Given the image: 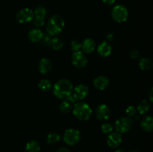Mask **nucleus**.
I'll list each match as a JSON object with an SVG mask.
<instances>
[{"mask_svg":"<svg viewBox=\"0 0 153 152\" xmlns=\"http://www.w3.org/2000/svg\"><path fill=\"white\" fill-rule=\"evenodd\" d=\"M73 86L70 80L67 79H61L55 83L53 86V94L60 99L65 100L67 97L72 95Z\"/></svg>","mask_w":153,"mask_h":152,"instance_id":"obj_1","label":"nucleus"},{"mask_svg":"<svg viewBox=\"0 0 153 152\" xmlns=\"http://www.w3.org/2000/svg\"><path fill=\"white\" fill-rule=\"evenodd\" d=\"M65 25L64 19L59 15H54L49 19L46 25V31L50 36L59 34L63 31Z\"/></svg>","mask_w":153,"mask_h":152,"instance_id":"obj_2","label":"nucleus"},{"mask_svg":"<svg viewBox=\"0 0 153 152\" xmlns=\"http://www.w3.org/2000/svg\"><path fill=\"white\" fill-rule=\"evenodd\" d=\"M73 113L78 119L81 121H87L92 115V109L90 105L85 102H77L73 106Z\"/></svg>","mask_w":153,"mask_h":152,"instance_id":"obj_3","label":"nucleus"},{"mask_svg":"<svg viewBox=\"0 0 153 152\" xmlns=\"http://www.w3.org/2000/svg\"><path fill=\"white\" fill-rule=\"evenodd\" d=\"M128 16V11L125 6L117 4L113 7L111 10V17L115 22L118 23L124 22L127 20Z\"/></svg>","mask_w":153,"mask_h":152,"instance_id":"obj_4","label":"nucleus"},{"mask_svg":"<svg viewBox=\"0 0 153 152\" xmlns=\"http://www.w3.org/2000/svg\"><path fill=\"white\" fill-rule=\"evenodd\" d=\"M63 139L64 142L68 145H75L80 141L81 134L78 130L70 128L66 130L64 133Z\"/></svg>","mask_w":153,"mask_h":152,"instance_id":"obj_5","label":"nucleus"},{"mask_svg":"<svg viewBox=\"0 0 153 152\" xmlns=\"http://www.w3.org/2000/svg\"><path fill=\"white\" fill-rule=\"evenodd\" d=\"M132 127V120L129 117H121L118 119L114 123V128L117 132L120 134H125L128 132Z\"/></svg>","mask_w":153,"mask_h":152,"instance_id":"obj_6","label":"nucleus"},{"mask_svg":"<svg viewBox=\"0 0 153 152\" xmlns=\"http://www.w3.org/2000/svg\"><path fill=\"white\" fill-rule=\"evenodd\" d=\"M71 62L73 65L77 69H83L88 64V59L85 53L82 51L73 52L71 57Z\"/></svg>","mask_w":153,"mask_h":152,"instance_id":"obj_7","label":"nucleus"},{"mask_svg":"<svg viewBox=\"0 0 153 152\" xmlns=\"http://www.w3.org/2000/svg\"><path fill=\"white\" fill-rule=\"evenodd\" d=\"M46 9L43 6H38L34 10V19L33 23L36 27H42L45 24V18H46Z\"/></svg>","mask_w":153,"mask_h":152,"instance_id":"obj_8","label":"nucleus"},{"mask_svg":"<svg viewBox=\"0 0 153 152\" xmlns=\"http://www.w3.org/2000/svg\"><path fill=\"white\" fill-rule=\"evenodd\" d=\"M34 19V11L31 9L25 7L18 10L16 13V19L19 23H27Z\"/></svg>","mask_w":153,"mask_h":152,"instance_id":"obj_9","label":"nucleus"},{"mask_svg":"<svg viewBox=\"0 0 153 152\" xmlns=\"http://www.w3.org/2000/svg\"><path fill=\"white\" fill-rule=\"evenodd\" d=\"M89 92V89L85 84H79L73 89L72 95L76 101H81L87 97Z\"/></svg>","mask_w":153,"mask_h":152,"instance_id":"obj_10","label":"nucleus"},{"mask_svg":"<svg viewBox=\"0 0 153 152\" xmlns=\"http://www.w3.org/2000/svg\"><path fill=\"white\" fill-rule=\"evenodd\" d=\"M111 115L110 108L106 104H102L97 106L96 109V116L97 118L100 120L106 121L110 118Z\"/></svg>","mask_w":153,"mask_h":152,"instance_id":"obj_11","label":"nucleus"},{"mask_svg":"<svg viewBox=\"0 0 153 152\" xmlns=\"http://www.w3.org/2000/svg\"><path fill=\"white\" fill-rule=\"evenodd\" d=\"M122 140L123 138L121 134L118 132H111L108 136L107 143L110 148H116L118 146H120V145L122 142Z\"/></svg>","mask_w":153,"mask_h":152,"instance_id":"obj_12","label":"nucleus"},{"mask_svg":"<svg viewBox=\"0 0 153 152\" xmlns=\"http://www.w3.org/2000/svg\"><path fill=\"white\" fill-rule=\"evenodd\" d=\"M97 52L98 54L102 58H107L111 54L112 48L110 43L108 41L102 42L97 47Z\"/></svg>","mask_w":153,"mask_h":152,"instance_id":"obj_13","label":"nucleus"},{"mask_svg":"<svg viewBox=\"0 0 153 152\" xmlns=\"http://www.w3.org/2000/svg\"><path fill=\"white\" fill-rule=\"evenodd\" d=\"M94 85L99 90H105L109 86V80L105 76H98L94 79Z\"/></svg>","mask_w":153,"mask_h":152,"instance_id":"obj_14","label":"nucleus"},{"mask_svg":"<svg viewBox=\"0 0 153 152\" xmlns=\"http://www.w3.org/2000/svg\"><path fill=\"white\" fill-rule=\"evenodd\" d=\"M52 68V64L50 60L47 58H42L38 63V70L41 74H47Z\"/></svg>","mask_w":153,"mask_h":152,"instance_id":"obj_15","label":"nucleus"},{"mask_svg":"<svg viewBox=\"0 0 153 152\" xmlns=\"http://www.w3.org/2000/svg\"><path fill=\"white\" fill-rule=\"evenodd\" d=\"M96 45L95 41L91 38H87L84 40L82 43V48L81 49L82 50V52L87 54H90L94 51L96 49Z\"/></svg>","mask_w":153,"mask_h":152,"instance_id":"obj_16","label":"nucleus"},{"mask_svg":"<svg viewBox=\"0 0 153 152\" xmlns=\"http://www.w3.org/2000/svg\"><path fill=\"white\" fill-rule=\"evenodd\" d=\"M43 36V31L40 29H37V28L31 29L28 33V39L32 43H39V42H40Z\"/></svg>","mask_w":153,"mask_h":152,"instance_id":"obj_17","label":"nucleus"},{"mask_svg":"<svg viewBox=\"0 0 153 152\" xmlns=\"http://www.w3.org/2000/svg\"><path fill=\"white\" fill-rule=\"evenodd\" d=\"M140 126L146 132H151L153 129V119L152 116H145L140 122Z\"/></svg>","mask_w":153,"mask_h":152,"instance_id":"obj_18","label":"nucleus"},{"mask_svg":"<svg viewBox=\"0 0 153 152\" xmlns=\"http://www.w3.org/2000/svg\"><path fill=\"white\" fill-rule=\"evenodd\" d=\"M139 66L143 71H150L153 67V63L150 59L146 58H143L140 60Z\"/></svg>","mask_w":153,"mask_h":152,"instance_id":"obj_19","label":"nucleus"},{"mask_svg":"<svg viewBox=\"0 0 153 152\" xmlns=\"http://www.w3.org/2000/svg\"><path fill=\"white\" fill-rule=\"evenodd\" d=\"M40 150V144L35 140H31L28 142L25 145V151L27 152H39Z\"/></svg>","mask_w":153,"mask_h":152,"instance_id":"obj_20","label":"nucleus"},{"mask_svg":"<svg viewBox=\"0 0 153 152\" xmlns=\"http://www.w3.org/2000/svg\"><path fill=\"white\" fill-rule=\"evenodd\" d=\"M149 108H150V104H149V103L146 100H143L137 105V110L139 112L140 114L143 115L147 113L149 111Z\"/></svg>","mask_w":153,"mask_h":152,"instance_id":"obj_21","label":"nucleus"},{"mask_svg":"<svg viewBox=\"0 0 153 152\" xmlns=\"http://www.w3.org/2000/svg\"><path fill=\"white\" fill-rule=\"evenodd\" d=\"M49 46H51L55 50H60L64 46V43L60 37H54L51 40Z\"/></svg>","mask_w":153,"mask_h":152,"instance_id":"obj_22","label":"nucleus"},{"mask_svg":"<svg viewBox=\"0 0 153 152\" xmlns=\"http://www.w3.org/2000/svg\"><path fill=\"white\" fill-rule=\"evenodd\" d=\"M38 87L43 92H47L52 88V83L48 79H42L38 83Z\"/></svg>","mask_w":153,"mask_h":152,"instance_id":"obj_23","label":"nucleus"},{"mask_svg":"<svg viewBox=\"0 0 153 152\" xmlns=\"http://www.w3.org/2000/svg\"><path fill=\"white\" fill-rule=\"evenodd\" d=\"M61 139V137L57 133H50L48 134L47 137H46V141L49 144H55V143L58 142Z\"/></svg>","mask_w":153,"mask_h":152,"instance_id":"obj_24","label":"nucleus"},{"mask_svg":"<svg viewBox=\"0 0 153 152\" xmlns=\"http://www.w3.org/2000/svg\"><path fill=\"white\" fill-rule=\"evenodd\" d=\"M71 103H70L67 101H64L61 102V104L59 106V110L63 113H68L71 110Z\"/></svg>","mask_w":153,"mask_h":152,"instance_id":"obj_25","label":"nucleus"},{"mask_svg":"<svg viewBox=\"0 0 153 152\" xmlns=\"http://www.w3.org/2000/svg\"><path fill=\"white\" fill-rule=\"evenodd\" d=\"M70 48L73 52H79L82 48V43L79 40H74L70 43Z\"/></svg>","mask_w":153,"mask_h":152,"instance_id":"obj_26","label":"nucleus"},{"mask_svg":"<svg viewBox=\"0 0 153 152\" xmlns=\"http://www.w3.org/2000/svg\"><path fill=\"white\" fill-rule=\"evenodd\" d=\"M113 126L110 123H104L101 126V130L104 134H110L113 131Z\"/></svg>","mask_w":153,"mask_h":152,"instance_id":"obj_27","label":"nucleus"},{"mask_svg":"<svg viewBox=\"0 0 153 152\" xmlns=\"http://www.w3.org/2000/svg\"><path fill=\"white\" fill-rule=\"evenodd\" d=\"M137 113V109L134 107V106L131 105L128 106L126 109V113L127 115V117H132Z\"/></svg>","mask_w":153,"mask_h":152,"instance_id":"obj_28","label":"nucleus"},{"mask_svg":"<svg viewBox=\"0 0 153 152\" xmlns=\"http://www.w3.org/2000/svg\"><path fill=\"white\" fill-rule=\"evenodd\" d=\"M51 40H52V36L49 35V34H43V37H42L41 40H40V43L43 46H49Z\"/></svg>","mask_w":153,"mask_h":152,"instance_id":"obj_29","label":"nucleus"},{"mask_svg":"<svg viewBox=\"0 0 153 152\" xmlns=\"http://www.w3.org/2000/svg\"><path fill=\"white\" fill-rule=\"evenodd\" d=\"M130 58L133 60H139L140 58V53L137 50H132L130 52Z\"/></svg>","mask_w":153,"mask_h":152,"instance_id":"obj_30","label":"nucleus"},{"mask_svg":"<svg viewBox=\"0 0 153 152\" xmlns=\"http://www.w3.org/2000/svg\"><path fill=\"white\" fill-rule=\"evenodd\" d=\"M106 41L108 42H112L114 41V34H112V33H109V34H108V35L106 36Z\"/></svg>","mask_w":153,"mask_h":152,"instance_id":"obj_31","label":"nucleus"},{"mask_svg":"<svg viewBox=\"0 0 153 152\" xmlns=\"http://www.w3.org/2000/svg\"><path fill=\"white\" fill-rule=\"evenodd\" d=\"M102 1L106 5H112L115 3V0H102Z\"/></svg>","mask_w":153,"mask_h":152,"instance_id":"obj_32","label":"nucleus"},{"mask_svg":"<svg viewBox=\"0 0 153 152\" xmlns=\"http://www.w3.org/2000/svg\"><path fill=\"white\" fill-rule=\"evenodd\" d=\"M56 152H70V150L67 148H64V147H61L60 148H58V150L56 151Z\"/></svg>","mask_w":153,"mask_h":152,"instance_id":"obj_33","label":"nucleus"},{"mask_svg":"<svg viewBox=\"0 0 153 152\" xmlns=\"http://www.w3.org/2000/svg\"><path fill=\"white\" fill-rule=\"evenodd\" d=\"M149 98H150V101H152V89H151L150 92H149Z\"/></svg>","mask_w":153,"mask_h":152,"instance_id":"obj_34","label":"nucleus"},{"mask_svg":"<svg viewBox=\"0 0 153 152\" xmlns=\"http://www.w3.org/2000/svg\"><path fill=\"white\" fill-rule=\"evenodd\" d=\"M115 152H125V151H124L123 150H121V149H120V150L116 151H115Z\"/></svg>","mask_w":153,"mask_h":152,"instance_id":"obj_35","label":"nucleus"},{"mask_svg":"<svg viewBox=\"0 0 153 152\" xmlns=\"http://www.w3.org/2000/svg\"><path fill=\"white\" fill-rule=\"evenodd\" d=\"M128 152H137V150H131V151H129Z\"/></svg>","mask_w":153,"mask_h":152,"instance_id":"obj_36","label":"nucleus"}]
</instances>
